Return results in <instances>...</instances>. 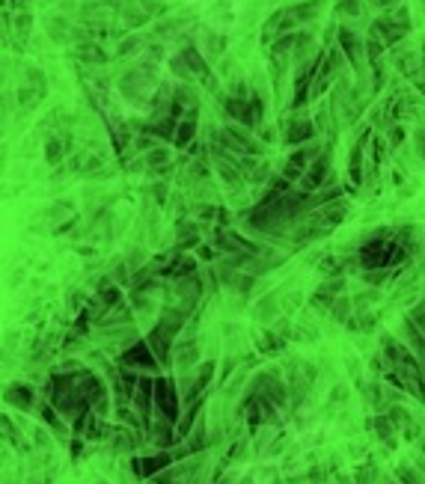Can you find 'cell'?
<instances>
[{
    "label": "cell",
    "instance_id": "obj_1",
    "mask_svg": "<svg viewBox=\"0 0 425 484\" xmlns=\"http://www.w3.org/2000/svg\"><path fill=\"white\" fill-rule=\"evenodd\" d=\"M244 0H199V21L214 33H232L238 18H241Z\"/></svg>",
    "mask_w": 425,
    "mask_h": 484
}]
</instances>
